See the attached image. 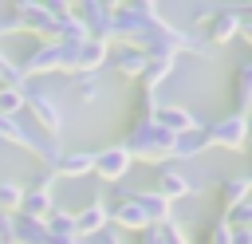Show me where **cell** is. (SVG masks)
<instances>
[{
	"label": "cell",
	"mask_w": 252,
	"mask_h": 244,
	"mask_svg": "<svg viewBox=\"0 0 252 244\" xmlns=\"http://www.w3.org/2000/svg\"><path fill=\"white\" fill-rule=\"evenodd\" d=\"M232 114H252V55L240 59L232 75Z\"/></svg>",
	"instance_id": "cell-14"
},
{
	"label": "cell",
	"mask_w": 252,
	"mask_h": 244,
	"mask_svg": "<svg viewBox=\"0 0 252 244\" xmlns=\"http://www.w3.org/2000/svg\"><path fill=\"white\" fill-rule=\"evenodd\" d=\"M87 173H94V150H63V157L55 161V169H51V177H87Z\"/></svg>",
	"instance_id": "cell-15"
},
{
	"label": "cell",
	"mask_w": 252,
	"mask_h": 244,
	"mask_svg": "<svg viewBox=\"0 0 252 244\" xmlns=\"http://www.w3.org/2000/svg\"><path fill=\"white\" fill-rule=\"evenodd\" d=\"M43 224H47V232H51V236H75V213L59 209V205L43 216Z\"/></svg>",
	"instance_id": "cell-19"
},
{
	"label": "cell",
	"mask_w": 252,
	"mask_h": 244,
	"mask_svg": "<svg viewBox=\"0 0 252 244\" xmlns=\"http://www.w3.org/2000/svg\"><path fill=\"white\" fill-rule=\"evenodd\" d=\"M20 201H24V185L20 181H0V213L16 216L20 213Z\"/></svg>",
	"instance_id": "cell-20"
},
{
	"label": "cell",
	"mask_w": 252,
	"mask_h": 244,
	"mask_svg": "<svg viewBox=\"0 0 252 244\" xmlns=\"http://www.w3.org/2000/svg\"><path fill=\"white\" fill-rule=\"evenodd\" d=\"M114 193H118V197H130L134 205H142V213L150 216V224H165V220H173V205H165L154 189H126V185H118Z\"/></svg>",
	"instance_id": "cell-10"
},
{
	"label": "cell",
	"mask_w": 252,
	"mask_h": 244,
	"mask_svg": "<svg viewBox=\"0 0 252 244\" xmlns=\"http://www.w3.org/2000/svg\"><path fill=\"white\" fill-rule=\"evenodd\" d=\"M154 122H158L161 130H169L173 138H177V134H189V130H201V126H205V118H201V114H193V110H185V106H165V102L154 110Z\"/></svg>",
	"instance_id": "cell-9"
},
{
	"label": "cell",
	"mask_w": 252,
	"mask_h": 244,
	"mask_svg": "<svg viewBox=\"0 0 252 244\" xmlns=\"http://www.w3.org/2000/svg\"><path fill=\"white\" fill-rule=\"evenodd\" d=\"M236 31H240V8H217V16L205 24V43L209 47H224L228 39H236Z\"/></svg>",
	"instance_id": "cell-8"
},
{
	"label": "cell",
	"mask_w": 252,
	"mask_h": 244,
	"mask_svg": "<svg viewBox=\"0 0 252 244\" xmlns=\"http://www.w3.org/2000/svg\"><path fill=\"white\" fill-rule=\"evenodd\" d=\"M154 228H158V240L161 244H189V236L181 232L177 220H165V224H154Z\"/></svg>",
	"instance_id": "cell-23"
},
{
	"label": "cell",
	"mask_w": 252,
	"mask_h": 244,
	"mask_svg": "<svg viewBox=\"0 0 252 244\" xmlns=\"http://www.w3.org/2000/svg\"><path fill=\"white\" fill-rule=\"evenodd\" d=\"M173 67H177V59L173 55H154L150 63H146V71L138 75V87H150V91H158L169 75H173Z\"/></svg>",
	"instance_id": "cell-16"
},
{
	"label": "cell",
	"mask_w": 252,
	"mask_h": 244,
	"mask_svg": "<svg viewBox=\"0 0 252 244\" xmlns=\"http://www.w3.org/2000/svg\"><path fill=\"white\" fill-rule=\"evenodd\" d=\"M236 35L252 43V12H240V31H236Z\"/></svg>",
	"instance_id": "cell-26"
},
{
	"label": "cell",
	"mask_w": 252,
	"mask_h": 244,
	"mask_svg": "<svg viewBox=\"0 0 252 244\" xmlns=\"http://www.w3.org/2000/svg\"><path fill=\"white\" fill-rule=\"evenodd\" d=\"M244 118H248V134H252V114H244Z\"/></svg>",
	"instance_id": "cell-28"
},
{
	"label": "cell",
	"mask_w": 252,
	"mask_h": 244,
	"mask_svg": "<svg viewBox=\"0 0 252 244\" xmlns=\"http://www.w3.org/2000/svg\"><path fill=\"white\" fill-rule=\"evenodd\" d=\"M83 244H126V240H122V232H118V228H102V232L87 236Z\"/></svg>",
	"instance_id": "cell-24"
},
{
	"label": "cell",
	"mask_w": 252,
	"mask_h": 244,
	"mask_svg": "<svg viewBox=\"0 0 252 244\" xmlns=\"http://www.w3.org/2000/svg\"><path fill=\"white\" fill-rule=\"evenodd\" d=\"M205 150H209V138H205V126H201V130L177 134V138H173V150H169V157H181V161H189V157H201Z\"/></svg>",
	"instance_id": "cell-17"
},
{
	"label": "cell",
	"mask_w": 252,
	"mask_h": 244,
	"mask_svg": "<svg viewBox=\"0 0 252 244\" xmlns=\"http://www.w3.org/2000/svg\"><path fill=\"white\" fill-rule=\"evenodd\" d=\"M248 197H252V173L228 177V181L220 185V193H217V205H220V213H217V216H228V213H232V209H240Z\"/></svg>",
	"instance_id": "cell-13"
},
{
	"label": "cell",
	"mask_w": 252,
	"mask_h": 244,
	"mask_svg": "<svg viewBox=\"0 0 252 244\" xmlns=\"http://www.w3.org/2000/svg\"><path fill=\"white\" fill-rule=\"evenodd\" d=\"M205 138H209V146H220V150H244V142H248V118L244 114H224V118H213V122H205Z\"/></svg>",
	"instance_id": "cell-4"
},
{
	"label": "cell",
	"mask_w": 252,
	"mask_h": 244,
	"mask_svg": "<svg viewBox=\"0 0 252 244\" xmlns=\"http://www.w3.org/2000/svg\"><path fill=\"white\" fill-rule=\"evenodd\" d=\"M118 146L126 150V157H130V161L158 165V161H165V157H169V150H173V134H169V130H161L154 118H142V122H130V126H126V138H122Z\"/></svg>",
	"instance_id": "cell-1"
},
{
	"label": "cell",
	"mask_w": 252,
	"mask_h": 244,
	"mask_svg": "<svg viewBox=\"0 0 252 244\" xmlns=\"http://www.w3.org/2000/svg\"><path fill=\"white\" fill-rule=\"evenodd\" d=\"M154 193H158L165 205H173V201H181V197H197V193H201V185H197L189 173H181V169H161V173H158Z\"/></svg>",
	"instance_id": "cell-7"
},
{
	"label": "cell",
	"mask_w": 252,
	"mask_h": 244,
	"mask_svg": "<svg viewBox=\"0 0 252 244\" xmlns=\"http://www.w3.org/2000/svg\"><path fill=\"white\" fill-rule=\"evenodd\" d=\"M130 157H126V150L122 146H106V150H98L94 153V173L106 181V185H114V181H122L126 173H130Z\"/></svg>",
	"instance_id": "cell-11"
},
{
	"label": "cell",
	"mask_w": 252,
	"mask_h": 244,
	"mask_svg": "<svg viewBox=\"0 0 252 244\" xmlns=\"http://www.w3.org/2000/svg\"><path fill=\"white\" fill-rule=\"evenodd\" d=\"M106 63H110L122 79H138V75L146 71L150 55H146L142 47H134V43H110V47H106Z\"/></svg>",
	"instance_id": "cell-6"
},
{
	"label": "cell",
	"mask_w": 252,
	"mask_h": 244,
	"mask_svg": "<svg viewBox=\"0 0 252 244\" xmlns=\"http://www.w3.org/2000/svg\"><path fill=\"white\" fill-rule=\"evenodd\" d=\"M102 228H110V213H106V201L94 197L91 205H83V209L75 213V236L87 240V236H94V232H102Z\"/></svg>",
	"instance_id": "cell-12"
},
{
	"label": "cell",
	"mask_w": 252,
	"mask_h": 244,
	"mask_svg": "<svg viewBox=\"0 0 252 244\" xmlns=\"http://www.w3.org/2000/svg\"><path fill=\"white\" fill-rule=\"evenodd\" d=\"M205 244H232V224L224 216H217L209 224V232H205Z\"/></svg>",
	"instance_id": "cell-22"
},
{
	"label": "cell",
	"mask_w": 252,
	"mask_h": 244,
	"mask_svg": "<svg viewBox=\"0 0 252 244\" xmlns=\"http://www.w3.org/2000/svg\"><path fill=\"white\" fill-rule=\"evenodd\" d=\"M20 94H24V110H32V122L39 126V134L51 138V142H59V134H63V110H59V102L43 87H35L32 79H24Z\"/></svg>",
	"instance_id": "cell-2"
},
{
	"label": "cell",
	"mask_w": 252,
	"mask_h": 244,
	"mask_svg": "<svg viewBox=\"0 0 252 244\" xmlns=\"http://www.w3.org/2000/svg\"><path fill=\"white\" fill-rule=\"evenodd\" d=\"M106 213H110V228H126V232H146L150 228V216L142 213V205H134L130 197H118L114 193V201H106Z\"/></svg>",
	"instance_id": "cell-5"
},
{
	"label": "cell",
	"mask_w": 252,
	"mask_h": 244,
	"mask_svg": "<svg viewBox=\"0 0 252 244\" xmlns=\"http://www.w3.org/2000/svg\"><path fill=\"white\" fill-rule=\"evenodd\" d=\"M0 244H16V216L0 213Z\"/></svg>",
	"instance_id": "cell-25"
},
{
	"label": "cell",
	"mask_w": 252,
	"mask_h": 244,
	"mask_svg": "<svg viewBox=\"0 0 252 244\" xmlns=\"http://www.w3.org/2000/svg\"><path fill=\"white\" fill-rule=\"evenodd\" d=\"M51 209H55V201H51V189H24V201H20V213H16V216L43 220Z\"/></svg>",
	"instance_id": "cell-18"
},
{
	"label": "cell",
	"mask_w": 252,
	"mask_h": 244,
	"mask_svg": "<svg viewBox=\"0 0 252 244\" xmlns=\"http://www.w3.org/2000/svg\"><path fill=\"white\" fill-rule=\"evenodd\" d=\"M248 232H252V224H248Z\"/></svg>",
	"instance_id": "cell-29"
},
{
	"label": "cell",
	"mask_w": 252,
	"mask_h": 244,
	"mask_svg": "<svg viewBox=\"0 0 252 244\" xmlns=\"http://www.w3.org/2000/svg\"><path fill=\"white\" fill-rule=\"evenodd\" d=\"M232 244H252V232L248 228H232Z\"/></svg>",
	"instance_id": "cell-27"
},
{
	"label": "cell",
	"mask_w": 252,
	"mask_h": 244,
	"mask_svg": "<svg viewBox=\"0 0 252 244\" xmlns=\"http://www.w3.org/2000/svg\"><path fill=\"white\" fill-rule=\"evenodd\" d=\"M71 16L79 20V28L87 31V39L94 43H114V31H110V20H114V4H98V0H83V4H71Z\"/></svg>",
	"instance_id": "cell-3"
},
{
	"label": "cell",
	"mask_w": 252,
	"mask_h": 244,
	"mask_svg": "<svg viewBox=\"0 0 252 244\" xmlns=\"http://www.w3.org/2000/svg\"><path fill=\"white\" fill-rule=\"evenodd\" d=\"M75 91H79V102H94L98 98V71L75 75Z\"/></svg>",
	"instance_id": "cell-21"
}]
</instances>
